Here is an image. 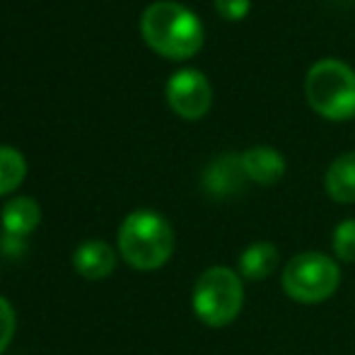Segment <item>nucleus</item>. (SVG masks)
<instances>
[{"instance_id":"f257e3e1","label":"nucleus","mask_w":355,"mask_h":355,"mask_svg":"<svg viewBox=\"0 0 355 355\" xmlns=\"http://www.w3.org/2000/svg\"><path fill=\"white\" fill-rule=\"evenodd\" d=\"M141 34L150 49L169 61H187L203 46V24L189 8L169 0L153 3L141 17Z\"/></svg>"},{"instance_id":"f03ea898","label":"nucleus","mask_w":355,"mask_h":355,"mask_svg":"<svg viewBox=\"0 0 355 355\" xmlns=\"http://www.w3.org/2000/svg\"><path fill=\"white\" fill-rule=\"evenodd\" d=\"M119 254L136 271L162 268L174 254V230L164 215L136 211L119 227Z\"/></svg>"},{"instance_id":"7ed1b4c3","label":"nucleus","mask_w":355,"mask_h":355,"mask_svg":"<svg viewBox=\"0 0 355 355\" xmlns=\"http://www.w3.org/2000/svg\"><path fill=\"white\" fill-rule=\"evenodd\" d=\"M307 102L329 121L355 119V71L336 58L314 63L304 80Z\"/></svg>"},{"instance_id":"20e7f679","label":"nucleus","mask_w":355,"mask_h":355,"mask_svg":"<svg viewBox=\"0 0 355 355\" xmlns=\"http://www.w3.org/2000/svg\"><path fill=\"white\" fill-rule=\"evenodd\" d=\"M244 304L242 276L227 266H211L198 276L193 285L191 307L193 314L206 327L223 329L239 317Z\"/></svg>"},{"instance_id":"39448f33","label":"nucleus","mask_w":355,"mask_h":355,"mask_svg":"<svg viewBox=\"0 0 355 355\" xmlns=\"http://www.w3.org/2000/svg\"><path fill=\"white\" fill-rule=\"evenodd\" d=\"M341 271L331 257L322 252H302L283 268V290L290 300L302 304H319L338 290Z\"/></svg>"},{"instance_id":"423d86ee","label":"nucleus","mask_w":355,"mask_h":355,"mask_svg":"<svg viewBox=\"0 0 355 355\" xmlns=\"http://www.w3.org/2000/svg\"><path fill=\"white\" fill-rule=\"evenodd\" d=\"M167 102L174 114H179L187 121L203 119L211 112L213 104V87L201 71H179L167 83Z\"/></svg>"},{"instance_id":"0eeeda50","label":"nucleus","mask_w":355,"mask_h":355,"mask_svg":"<svg viewBox=\"0 0 355 355\" xmlns=\"http://www.w3.org/2000/svg\"><path fill=\"white\" fill-rule=\"evenodd\" d=\"M73 266L87 281H104L116 268V252L102 239H87L75 249Z\"/></svg>"},{"instance_id":"6e6552de","label":"nucleus","mask_w":355,"mask_h":355,"mask_svg":"<svg viewBox=\"0 0 355 355\" xmlns=\"http://www.w3.org/2000/svg\"><path fill=\"white\" fill-rule=\"evenodd\" d=\"M242 169L249 182H257L259 187H273L283 179L285 159L276 148L257 145L242 153Z\"/></svg>"},{"instance_id":"1a4fd4ad","label":"nucleus","mask_w":355,"mask_h":355,"mask_svg":"<svg viewBox=\"0 0 355 355\" xmlns=\"http://www.w3.org/2000/svg\"><path fill=\"white\" fill-rule=\"evenodd\" d=\"M244 182H247V174L242 169V155H220L203 177V184L213 196H230L239 191Z\"/></svg>"},{"instance_id":"9d476101","label":"nucleus","mask_w":355,"mask_h":355,"mask_svg":"<svg viewBox=\"0 0 355 355\" xmlns=\"http://www.w3.org/2000/svg\"><path fill=\"white\" fill-rule=\"evenodd\" d=\"M0 220H3V230L10 237H27L29 232L37 230V225L42 223V208L34 198L29 196H17L12 201L5 203L3 213H0Z\"/></svg>"},{"instance_id":"9b49d317","label":"nucleus","mask_w":355,"mask_h":355,"mask_svg":"<svg viewBox=\"0 0 355 355\" xmlns=\"http://www.w3.org/2000/svg\"><path fill=\"white\" fill-rule=\"evenodd\" d=\"M278 266V249L271 242H254L239 257V276L247 281H266Z\"/></svg>"},{"instance_id":"f8f14e48","label":"nucleus","mask_w":355,"mask_h":355,"mask_svg":"<svg viewBox=\"0 0 355 355\" xmlns=\"http://www.w3.org/2000/svg\"><path fill=\"white\" fill-rule=\"evenodd\" d=\"M327 193L336 203H355V150L336 157L327 169Z\"/></svg>"},{"instance_id":"ddd939ff","label":"nucleus","mask_w":355,"mask_h":355,"mask_svg":"<svg viewBox=\"0 0 355 355\" xmlns=\"http://www.w3.org/2000/svg\"><path fill=\"white\" fill-rule=\"evenodd\" d=\"M27 174V162L22 153L10 145H0V196H8L22 184Z\"/></svg>"},{"instance_id":"4468645a","label":"nucleus","mask_w":355,"mask_h":355,"mask_svg":"<svg viewBox=\"0 0 355 355\" xmlns=\"http://www.w3.org/2000/svg\"><path fill=\"white\" fill-rule=\"evenodd\" d=\"M331 249L338 261H346V263L355 261V218H348L336 225L331 237Z\"/></svg>"},{"instance_id":"2eb2a0df","label":"nucleus","mask_w":355,"mask_h":355,"mask_svg":"<svg viewBox=\"0 0 355 355\" xmlns=\"http://www.w3.org/2000/svg\"><path fill=\"white\" fill-rule=\"evenodd\" d=\"M15 327H17V319H15L12 304L5 297H0V355L8 351L10 341L15 336Z\"/></svg>"},{"instance_id":"dca6fc26","label":"nucleus","mask_w":355,"mask_h":355,"mask_svg":"<svg viewBox=\"0 0 355 355\" xmlns=\"http://www.w3.org/2000/svg\"><path fill=\"white\" fill-rule=\"evenodd\" d=\"M252 0H215V10L220 12V17L230 19V22H239L249 15Z\"/></svg>"}]
</instances>
